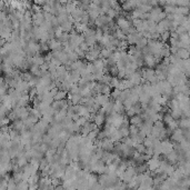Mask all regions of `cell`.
I'll return each instance as SVG.
<instances>
[{"label": "cell", "instance_id": "cell-1", "mask_svg": "<svg viewBox=\"0 0 190 190\" xmlns=\"http://www.w3.org/2000/svg\"><path fill=\"white\" fill-rule=\"evenodd\" d=\"M130 26H132V23H130V20H128L126 17H122V16L117 17V27L118 28H120L121 30H126V29H128Z\"/></svg>", "mask_w": 190, "mask_h": 190}, {"label": "cell", "instance_id": "cell-2", "mask_svg": "<svg viewBox=\"0 0 190 190\" xmlns=\"http://www.w3.org/2000/svg\"><path fill=\"white\" fill-rule=\"evenodd\" d=\"M171 139L176 142H181L182 140L184 139V130L182 129H176L172 131V134H171Z\"/></svg>", "mask_w": 190, "mask_h": 190}, {"label": "cell", "instance_id": "cell-3", "mask_svg": "<svg viewBox=\"0 0 190 190\" xmlns=\"http://www.w3.org/2000/svg\"><path fill=\"white\" fill-rule=\"evenodd\" d=\"M144 61H145L146 66H148L149 68H153L155 66H157V61L155 59V56L152 53L144 55Z\"/></svg>", "mask_w": 190, "mask_h": 190}, {"label": "cell", "instance_id": "cell-4", "mask_svg": "<svg viewBox=\"0 0 190 190\" xmlns=\"http://www.w3.org/2000/svg\"><path fill=\"white\" fill-rule=\"evenodd\" d=\"M96 98V102L97 103H99L101 107H103L106 105L107 102H109L110 101V96L109 95H105V94H99V95H97L95 97Z\"/></svg>", "mask_w": 190, "mask_h": 190}, {"label": "cell", "instance_id": "cell-5", "mask_svg": "<svg viewBox=\"0 0 190 190\" xmlns=\"http://www.w3.org/2000/svg\"><path fill=\"white\" fill-rule=\"evenodd\" d=\"M161 145H162V155H168L169 152H171V151L175 149L173 148V145L169 141V140H161Z\"/></svg>", "mask_w": 190, "mask_h": 190}, {"label": "cell", "instance_id": "cell-6", "mask_svg": "<svg viewBox=\"0 0 190 190\" xmlns=\"http://www.w3.org/2000/svg\"><path fill=\"white\" fill-rule=\"evenodd\" d=\"M126 111V108H125V105H123V101L120 100V99H117L115 100V105H113V111L112 112H117V113H125Z\"/></svg>", "mask_w": 190, "mask_h": 190}, {"label": "cell", "instance_id": "cell-7", "mask_svg": "<svg viewBox=\"0 0 190 190\" xmlns=\"http://www.w3.org/2000/svg\"><path fill=\"white\" fill-rule=\"evenodd\" d=\"M106 119H107L106 115H103V113H101V112H97L95 118H94V122H95L98 127H100V126H102L103 123L106 122Z\"/></svg>", "mask_w": 190, "mask_h": 190}, {"label": "cell", "instance_id": "cell-8", "mask_svg": "<svg viewBox=\"0 0 190 190\" xmlns=\"http://www.w3.org/2000/svg\"><path fill=\"white\" fill-rule=\"evenodd\" d=\"M129 121H130V125H136L140 128L141 125L144 123V119L141 117V115H134V116L129 118Z\"/></svg>", "mask_w": 190, "mask_h": 190}, {"label": "cell", "instance_id": "cell-9", "mask_svg": "<svg viewBox=\"0 0 190 190\" xmlns=\"http://www.w3.org/2000/svg\"><path fill=\"white\" fill-rule=\"evenodd\" d=\"M176 56H178L180 59H184H184H188V58L190 57V52L187 48L180 47V48H178V51H177Z\"/></svg>", "mask_w": 190, "mask_h": 190}, {"label": "cell", "instance_id": "cell-10", "mask_svg": "<svg viewBox=\"0 0 190 190\" xmlns=\"http://www.w3.org/2000/svg\"><path fill=\"white\" fill-rule=\"evenodd\" d=\"M67 98L72 101L73 105H79V103L81 102L82 96L80 95V94H70V92H68V97H67Z\"/></svg>", "mask_w": 190, "mask_h": 190}, {"label": "cell", "instance_id": "cell-11", "mask_svg": "<svg viewBox=\"0 0 190 190\" xmlns=\"http://www.w3.org/2000/svg\"><path fill=\"white\" fill-rule=\"evenodd\" d=\"M32 62H34V65L41 66L42 63H45V62H46L45 56L40 55V52H39V53H37V55H34V56H32Z\"/></svg>", "mask_w": 190, "mask_h": 190}, {"label": "cell", "instance_id": "cell-12", "mask_svg": "<svg viewBox=\"0 0 190 190\" xmlns=\"http://www.w3.org/2000/svg\"><path fill=\"white\" fill-rule=\"evenodd\" d=\"M109 138H110L113 142H117V141H121L123 137H122V134H121V132H120V130H119V129H116V131H115Z\"/></svg>", "mask_w": 190, "mask_h": 190}, {"label": "cell", "instance_id": "cell-13", "mask_svg": "<svg viewBox=\"0 0 190 190\" xmlns=\"http://www.w3.org/2000/svg\"><path fill=\"white\" fill-rule=\"evenodd\" d=\"M68 92H69V91H67V90L60 89L59 91H58V94L55 96V98H53V99H55V100H63V99H67Z\"/></svg>", "mask_w": 190, "mask_h": 190}, {"label": "cell", "instance_id": "cell-14", "mask_svg": "<svg viewBox=\"0 0 190 190\" xmlns=\"http://www.w3.org/2000/svg\"><path fill=\"white\" fill-rule=\"evenodd\" d=\"M94 65L96 66V68H97V70H102L103 71V69H105V62H103V59L102 58H98V59H96L95 61H94Z\"/></svg>", "mask_w": 190, "mask_h": 190}, {"label": "cell", "instance_id": "cell-15", "mask_svg": "<svg viewBox=\"0 0 190 190\" xmlns=\"http://www.w3.org/2000/svg\"><path fill=\"white\" fill-rule=\"evenodd\" d=\"M29 189V182L27 180H20L17 182V190H27Z\"/></svg>", "mask_w": 190, "mask_h": 190}, {"label": "cell", "instance_id": "cell-16", "mask_svg": "<svg viewBox=\"0 0 190 190\" xmlns=\"http://www.w3.org/2000/svg\"><path fill=\"white\" fill-rule=\"evenodd\" d=\"M80 95L82 96V97H89V96H92V90L90 89V87L87 84V86H84V88H81Z\"/></svg>", "mask_w": 190, "mask_h": 190}, {"label": "cell", "instance_id": "cell-17", "mask_svg": "<svg viewBox=\"0 0 190 190\" xmlns=\"http://www.w3.org/2000/svg\"><path fill=\"white\" fill-rule=\"evenodd\" d=\"M7 190H17V181L13 177H10L8 180V188Z\"/></svg>", "mask_w": 190, "mask_h": 190}, {"label": "cell", "instance_id": "cell-18", "mask_svg": "<svg viewBox=\"0 0 190 190\" xmlns=\"http://www.w3.org/2000/svg\"><path fill=\"white\" fill-rule=\"evenodd\" d=\"M130 96H131V89L121 90V94H120V97H119V99H120V100H122V101H125L126 99H128Z\"/></svg>", "mask_w": 190, "mask_h": 190}, {"label": "cell", "instance_id": "cell-19", "mask_svg": "<svg viewBox=\"0 0 190 190\" xmlns=\"http://www.w3.org/2000/svg\"><path fill=\"white\" fill-rule=\"evenodd\" d=\"M129 130H130V136L134 137V136H137V134H139L140 128L138 126H136V125H130L129 126Z\"/></svg>", "mask_w": 190, "mask_h": 190}, {"label": "cell", "instance_id": "cell-20", "mask_svg": "<svg viewBox=\"0 0 190 190\" xmlns=\"http://www.w3.org/2000/svg\"><path fill=\"white\" fill-rule=\"evenodd\" d=\"M148 41H149V39L148 38H146V37H141L139 40H138V42H137V47L138 48H144V47H146V46H148Z\"/></svg>", "mask_w": 190, "mask_h": 190}, {"label": "cell", "instance_id": "cell-21", "mask_svg": "<svg viewBox=\"0 0 190 190\" xmlns=\"http://www.w3.org/2000/svg\"><path fill=\"white\" fill-rule=\"evenodd\" d=\"M113 51L110 50L109 48H102L100 52V58H109L112 55Z\"/></svg>", "mask_w": 190, "mask_h": 190}, {"label": "cell", "instance_id": "cell-22", "mask_svg": "<svg viewBox=\"0 0 190 190\" xmlns=\"http://www.w3.org/2000/svg\"><path fill=\"white\" fill-rule=\"evenodd\" d=\"M84 41L90 46V47H92V46H95L98 41L96 39V36H88V37H84Z\"/></svg>", "mask_w": 190, "mask_h": 190}, {"label": "cell", "instance_id": "cell-23", "mask_svg": "<svg viewBox=\"0 0 190 190\" xmlns=\"http://www.w3.org/2000/svg\"><path fill=\"white\" fill-rule=\"evenodd\" d=\"M120 94H121V90L119 89V88H113L111 94H110V98L113 99V100H117V99H119V97H120Z\"/></svg>", "mask_w": 190, "mask_h": 190}, {"label": "cell", "instance_id": "cell-24", "mask_svg": "<svg viewBox=\"0 0 190 190\" xmlns=\"http://www.w3.org/2000/svg\"><path fill=\"white\" fill-rule=\"evenodd\" d=\"M118 72H119V69H118L117 63L109 66V73L111 75L112 77H116V76H118Z\"/></svg>", "mask_w": 190, "mask_h": 190}, {"label": "cell", "instance_id": "cell-25", "mask_svg": "<svg viewBox=\"0 0 190 190\" xmlns=\"http://www.w3.org/2000/svg\"><path fill=\"white\" fill-rule=\"evenodd\" d=\"M99 129L97 128L95 129V130H91L89 134H88V138H89L90 140H92V141H95L97 138H98V134H99Z\"/></svg>", "mask_w": 190, "mask_h": 190}, {"label": "cell", "instance_id": "cell-26", "mask_svg": "<svg viewBox=\"0 0 190 190\" xmlns=\"http://www.w3.org/2000/svg\"><path fill=\"white\" fill-rule=\"evenodd\" d=\"M120 81H121V79H119L116 76V77H112V79H111V81H110V86L112 87V89L113 88H119V86H120Z\"/></svg>", "mask_w": 190, "mask_h": 190}, {"label": "cell", "instance_id": "cell-27", "mask_svg": "<svg viewBox=\"0 0 190 190\" xmlns=\"http://www.w3.org/2000/svg\"><path fill=\"white\" fill-rule=\"evenodd\" d=\"M34 77V76L30 71H23V73H21V78H23V80H26V81H30Z\"/></svg>", "mask_w": 190, "mask_h": 190}, {"label": "cell", "instance_id": "cell-28", "mask_svg": "<svg viewBox=\"0 0 190 190\" xmlns=\"http://www.w3.org/2000/svg\"><path fill=\"white\" fill-rule=\"evenodd\" d=\"M68 57H69V60H70L71 62L77 61L78 59H80V58H79V56H78V53H77V52H76L75 50L70 51V52H68Z\"/></svg>", "mask_w": 190, "mask_h": 190}, {"label": "cell", "instance_id": "cell-29", "mask_svg": "<svg viewBox=\"0 0 190 190\" xmlns=\"http://www.w3.org/2000/svg\"><path fill=\"white\" fill-rule=\"evenodd\" d=\"M111 79H112V76L110 75V73H105L103 77L101 78L100 82H102V84H110Z\"/></svg>", "mask_w": 190, "mask_h": 190}, {"label": "cell", "instance_id": "cell-30", "mask_svg": "<svg viewBox=\"0 0 190 190\" xmlns=\"http://www.w3.org/2000/svg\"><path fill=\"white\" fill-rule=\"evenodd\" d=\"M118 13H119V12H118L116 9H112V8H110V9L107 11L106 15L108 16V17H110V18H112V19H115L116 17H119V16H118Z\"/></svg>", "mask_w": 190, "mask_h": 190}, {"label": "cell", "instance_id": "cell-31", "mask_svg": "<svg viewBox=\"0 0 190 190\" xmlns=\"http://www.w3.org/2000/svg\"><path fill=\"white\" fill-rule=\"evenodd\" d=\"M134 149L139 151L140 153H145L146 150H147V147H146V146L144 145V142H142V144H137L136 147H134Z\"/></svg>", "mask_w": 190, "mask_h": 190}, {"label": "cell", "instance_id": "cell-32", "mask_svg": "<svg viewBox=\"0 0 190 190\" xmlns=\"http://www.w3.org/2000/svg\"><path fill=\"white\" fill-rule=\"evenodd\" d=\"M49 148H50L49 144H46V142H42V144H40L39 145V150L41 151V152H44V153H46L47 151L49 150Z\"/></svg>", "mask_w": 190, "mask_h": 190}, {"label": "cell", "instance_id": "cell-33", "mask_svg": "<svg viewBox=\"0 0 190 190\" xmlns=\"http://www.w3.org/2000/svg\"><path fill=\"white\" fill-rule=\"evenodd\" d=\"M80 91H81V88L79 87L78 84H75L72 87H71V89L69 90L70 94H80Z\"/></svg>", "mask_w": 190, "mask_h": 190}, {"label": "cell", "instance_id": "cell-34", "mask_svg": "<svg viewBox=\"0 0 190 190\" xmlns=\"http://www.w3.org/2000/svg\"><path fill=\"white\" fill-rule=\"evenodd\" d=\"M87 121H88V119H87V118H86V117H84V116H80V117H79L78 119L76 120V122L78 123V125H79V126H80V127H82V126H84V125L87 123Z\"/></svg>", "mask_w": 190, "mask_h": 190}, {"label": "cell", "instance_id": "cell-35", "mask_svg": "<svg viewBox=\"0 0 190 190\" xmlns=\"http://www.w3.org/2000/svg\"><path fill=\"white\" fill-rule=\"evenodd\" d=\"M102 36H103V30H102V28L96 29V39H97L98 42L100 41V39L102 38Z\"/></svg>", "mask_w": 190, "mask_h": 190}, {"label": "cell", "instance_id": "cell-36", "mask_svg": "<svg viewBox=\"0 0 190 190\" xmlns=\"http://www.w3.org/2000/svg\"><path fill=\"white\" fill-rule=\"evenodd\" d=\"M119 130H120V132H121V134H122V137H128V136H130L129 127H120Z\"/></svg>", "mask_w": 190, "mask_h": 190}, {"label": "cell", "instance_id": "cell-37", "mask_svg": "<svg viewBox=\"0 0 190 190\" xmlns=\"http://www.w3.org/2000/svg\"><path fill=\"white\" fill-rule=\"evenodd\" d=\"M137 51V46L136 45H129L128 49H127V52L129 55H134V52Z\"/></svg>", "mask_w": 190, "mask_h": 190}, {"label": "cell", "instance_id": "cell-38", "mask_svg": "<svg viewBox=\"0 0 190 190\" xmlns=\"http://www.w3.org/2000/svg\"><path fill=\"white\" fill-rule=\"evenodd\" d=\"M11 121V119L6 116V117H1V126H7V125H9Z\"/></svg>", "mask_w": 190, "mask_h": 190}, {"label": "cell", "instance_id": "cell-39", "mask_svg": "<svg viewBox=\"0 0 190 190\" xmlns=\"http://www.w3.org/2000/svg\"><path fill=\"white\" fill-rule=\"evenodd\" d=\"M51 140H52V137H51L50 134H44V138H42V142H46V144H50Z\"/></svg>", "mask_w": 190, "mask_h": 190}, {"label": "cell", "instance_id": "cell-40", "mask_svg": "<svg viewBox=\"0 0 190 190\" xmlns=\"http://www.w3.org/2000/svg\"><path fill=\"white\" fill-rule=\"evenodd\" d=\"M79 47H80V48H81V49H82L84 51H86V52H88V51H89V49H90V46L88 45L86 41L81 42V45L79 46Z\"/></svg>", "mask_w": 190, "mask_h": 190}, {"label": "cell", "instance_id": "cell-41", "mask_svg": "<svg viewBox=\"0 0 190 190\" xmlns=\"http://www.w3.org/2000/svg\"><path fill=\"white\" fill-rule=\"evenodd\" d=\"M188 34L190 36V30H188Z\"/></svg>", "mask_w": 190, "mask_h": 190}]
</instances>
